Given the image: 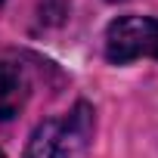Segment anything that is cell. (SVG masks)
Listing matches in <instances>:
<instances>
[{"instance_id":"1","label":"cell","mask_w":158,"mask_h":158,"mask_svg":"<svg viewBox=\"0 0 158 158\" xmlns=\"http://www.w3.org/2000/svg\"><path fill=\"white\" fill-rule=\"evenodd\" d=\"M93 143V106L74 102L62 118H47L34 127L25 158H87Z\"/></svg>"},{"instance_id":"2","label":"cell","mask_w":158,"mask_h":158,"mask_svg":"<svg viewBox=\"0 0 158 158\" xmlns=\"http://www.w3.org/2000/svg\"><path fill=\"white\" fill-rule=\"evenodd\" d=\"M158 59V19L152 16H118L106 28V59L127 65L133 59Z\"/></svg>"},{"instance_id":"3","label":"cell","mask_w":158,"mask_h":158,"mask_svg":"<svg viewBox=\"0 0 158 158\" xmlns=\"http://www.w3.org/2000/svg\"><path fill=\"white\" fill-rule=\"evenodd\" d=\"M28 99L25 71L13 62H0V121H10L22 112Z\"/></svg>"},{"instance_id":"4","label":"cell","mask_w":158,"mask_h":158,"mask_svg":"<svg viewBox=\"0 0 158 158\" xmlns=\"http://www.w3.org/2000/svg\"><path fill=\"white\" fill-rule=\"evenodd\" d=\"M3 3H6V0H0V6H3Z\"/></svg>"},{"instance_id":"5","label":"cell","mask_w":158,"mask_h":158,"mask_svg":"<svg viewBox=\"0 0 158 158\" xmlns=\"http://www.w3.org/2000/svg\"><path fill=\"white\" fill-rule=\"evenodd\" d=\"M0 158H6V155H3V152H0Z\"/></svg>"}]
</instances>
